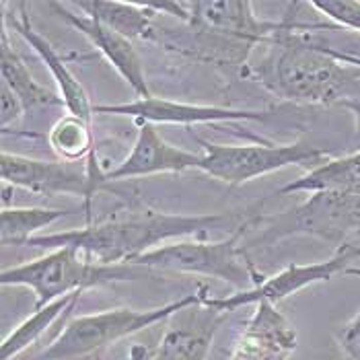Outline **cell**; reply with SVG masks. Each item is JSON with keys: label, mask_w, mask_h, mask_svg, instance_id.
<instances>
[{"label": "cell", "mask_w": 360, "mask_h": 360, "mask_svg": "<svg viewBox=\"0 0 360 360\" xmlns=\"http://www.w3.org/2000/svg\"><path fill=\"white\" fill-rule=\"evenodd\" d=\"M248 217L251 214H239V212L169 214V212L144 210L139 214H130L126 219L93 222L86 224L84 229L37 235L25 243V248L50 251L58 248H72L99 264L113 266V264H128L142 253L161 248V243L171 239H184V237L202 239L212 231L222 229L224 224L226 226L233 224L239 229L245 222L239 224L237 221Z\"/></svg>", "instance_id": "cell-1"}, {"label": "cell", "mask_w": 360, "mask_h": 360, "mask_svg": "<svg viewBox=\"0 0 360 360\" xmlns=\"http://www.w3.org/2000/svg\"><path fill=\"white\" fill-rule=\"evenodd\" d=\"M307 27L292 23L272 37L268 54L255 64L253 75L257 83L284 101L340 105L360 81V58L338 54L295 33Z\"/></svg>", "instance_id": "cell-2"}, {"label": "cell", "mask_w": 360, "mask_h": 360, "mask_svg": "<svg viewBox=\"0 0 360 360\" xmlns=\"http://www.w3.org/2000/svg\"><path fill=\"white\" fill-rule=\"evenodd\" d=\"M153 274L155 272L146 268H136L130 264L105 266L72 248H58L31 262L4 268L0 274V284L25 286L33 290L39 309L72 292H84L86 288L139 280Z\"/></svg>", "instance_id": "cell-3"}, {"label": "cell", "mask_w": 360, "mask_h": 360, "mask_svg": "<svg viewBox=\"0 0 360 360\" xmlns=\"http://www.w3.org/2000/svg\"><path fill=\"white\" fill-rule=\"evenodd\" d=\"M206 288L186 295L173 303L153 309L120 307L91 315H79L64 326L37 360H91L108 346L144 332L157 323H165L175 313L200 305Z\"/></svg>", "instance_id": "cell-4"}, {"label": "cell", "mask_w": 360, "mask_h": 360, "mask_svg": "<svg viewBox=\"0 0 360 360\" xmlns=\"http://www.w3.org/2000/svg\"><path fill=\"white\" fill-rule=\"evenodd\" d=\"M255 219L245 222L241 229L233 231L226 239L221 241L181 239L175 243L161 245L148 253H142L128 264L136 268H146L150 272L210 276L222 280L239 290H250L264 280V274L257 272L248 253V248L241 241L243 231Z\"/></svg>", "instance_id": "cell-5"}, {"label": "cell", "mask_w": 360, "mask_h": 360, "mask_svg": "<svg viewBox=\"0 0 360 360\" xmlns=\"http://www.w3.org/2000/svg\"><path fill=\"white\" fill-rule=\"evenodd\" d=\"M262 233L245 243L272 245L288 237H315L335 245L346 243V237L360 233V195L344 192H315L305 202L274 217H257Z\"/></svg>", "instance_id": "cell-6"}, {"label": "cell", "mask_w": 360, "mask_h": 360, "mask_svg": "<svg viewBox=\"0 0 360 360\" xmlns=\"http://www.w3.org/2000/svg\"><path fill=\"white\" fill-rule=\"evenodd\" d=\"M198 142L204 148L200 171L226 186H243L290 165L317 167L330 159L326 148L303 140L288 144H214L202 139Z\"/></svg>", "instance_id": "cell-7"}, {"label": "cell", "mask_w": 360, "mask_h": 360, "mask_svg": "<svg viewBox=\"0 0 360 360\" xmlns=\"http://www.w3.org/2000/svg\"><path fill=\"white\" fill-rule=\"evenodd\" d=\"M105 171L99 167L97 150L86 163L44 161L17 153L0 155V177L4 186L21 188L37 195H79L83 200L86 224H93V200L105 186Z\"/></svg>", "instance_id": "cell-8"}, {"label": "cell", "mask_w": 360, "mask_h": 360, "mask_svg": "<svg viewBox=\"0 0 360 360\" xmlns=\"http://www.w3.org/2000/svg\"><path fill=\"white\" fill-rule=\"evenodd\" d=\"M359 255V248L344 243L335 250L330 259L317 262V264H307V266L290 264L284 270H280L278 274L264 276V280L250 290H239L229 297H208L204 292V305L224 311V313H233L241 307L257 305L259 301H268V303L276 305L280 301L288 299L290 295H297L303 288H309L319 282H328L335 274H344L350 268V262Z\"/></svg>", "instance_id": "cell-9"}, {"label": "cell", "mask_w": 360, "mask_h": 360, "mask_svg": "<svg viewBox=\"0 0 360 360\" xmlns=\"http://www.w3.org/2000/svg\"><path fill=\"white\" fill-rule=\"evenodd\" d=\"M190 11L188 27L200 33L226 39L251 52L257 44H268L280 31L288 29L295 21H264L253 13L248 0H194L186 2Z\"/></svg>", "instance_id": "cell-10"}, {"label": "cell", "mask_w": 360, "mask_h": 360, "mask_svg": "<svg viewBox=\"0 0 360 360\" xmlns=\"http://www.w3.org/2000/svg\"><path fill=\"white\" fill-rule=\"evenodd\" d=\"M95 113L103 115H124L132 117L139 124H217V122H237V120H266L270 111L266 110H233L221 105H198L184 103L163 97L136 99L130 103H113V105H95Z\"/></svg>", "instance_id": "cell-11"}, {"label": "cell", "mask_w": 360, "mask_h": 360, "mask_svg": "<svg viewBox=\"0 0 360 360\" xmlns=\"http://www.w3.org/2000/svg\"><path fill=\"white\" fill-rule=\"evenodd\" d=\"M202 153L184 150L171 142H167L155 124H140L139 136L130 150V155L115 165L111 171H105V184L148 177L157 173H184V171H200Z\"/></svg>", "instance_id": "cell-12"}, {"label": "cell", "mask_w": 360, "mask_h": 360, "mask_svg": "<svg viewBox=\"0 0 360 360\" xmlns=\"http://www.w3.org/2000/svg\"><path fill=\"white\" fill-rule=\"evenodd\" d=\"M226 317L229 313L204 305V299L175 313L150 360H206Z\"/></svg>", "instance_id": "cell-13"}, {"label": "cell", "mask_w": 360, "mask_h": 360, "mask_svg": "<svg viewBox=\"0 0 360 360\" xmlns=\"http://www.w3.org/2000/svg\"><path fill=\"white\" fill-rule=\"evenodd\" d=\"M60 19H64L68 25L77 29L83 37L89 39V44L101 52L103 58L110 62L111 66L115 68V72L130 84V89L136 93L139 99H148L153 97L150 95V89L146 83V75H144V66H142V60H140L136 48L132 46V41L124 35H120L117 31H113L108 25L86 17V15H79L75 11H70L66 4H60V2H50L48 4Z\"/></svg>", "instance_id": "cell-14"}, {"label": "cell", "mask_w": 360, "mask_h": 360, "mask_svg": "<svg viewBox=\"0 0 360 360\" xmlns=\"http://www.w3.org/2000/svg\"><path fill=\"white\" fill-rule=\"evenodd\" d=\"M17 8H19V13L6 11V4H2V23L6 25V29L17 31L27 41L29 48L46 64V68L50 70L52 79L58 84V95L62 97L66 111L84 120L86 124H91V120L95 115V105L91 103L89 93H86L83 83L70 72V68L64 64V60L56 52L54 46L33 29L27 11H25V4L19 2Z\"/></svg>", "instance_id": "cell-15"}, {"label": "cell", "mask_w": 360, "mask_h": 360, "mask_svg": "<svg viewBox=\"0 0 360 360\" xmlns=\"http://www.w3.org/2000/svg\"><path fill=\"white\" fill-rule=\"evenodd\" d=\"M295 350V326L276 305L259 301L226 360H288Z\"/></svg>", "instance_id": "cell-16"}, {"label": "cell", "mask_w": 360, "mask_h": 360, "mask_svg": "<svg viewBox=\"0 0 360 360\" xmlns=\"http://www.w3.org/2000/svg\"><path fill=\"white\" fill-rule=\"evenodd\" d=\"M315 194V192H344L360 195V150L328 159L326 163L313 167L299 179L286 184L278 190V194Z\"/></svg>", "instance_id": "cell-17"}, {"label": "cell", "mask_w": 360, "mask_h": 360, "mask_svg": "<svg viewBox=\"0 0 360 360\" xmlns=\"http://www.w3.org/2000/svg\"><path fill=\"white\" fill-rule=\"evenodd\" d=\"M83 15L108 25L120 35L132 39H155L153 37V19L159 15L148 2H115V0H91L75 2Z\"/></svg>", "instance_id": "cell-18"}, {"label": "cell", "mask_w": 360, "mask_h": 360, "mask_svg": "<svg viewBox=\"0 0 360 360\" xmlns=\"http://www.w3.org/2000/svg\"><path fill=\"white\" fill-rule=\"evenodd\" d=\"M0 72H2V83L8 84V89L23 101L25 110L33 108H44V105H62L64 101L58 93H52L44 84H39L23 58L17 54L8 41V29L2 23L0 25Z\"/></svg>", "instance_id": "cell-19"}, {"label": "cell", "mask_w": 360, "mask_h": 360, "mask_svg": "<svg viewBox=\"0 0 360 360\" xmlns=\"http://www.w3.org/2000/svg\"><path fill=\"white\" fill-rule=\"evenodd\" d=\"M83 208H27V206H2L0 210V241L4 248L17 245L25 248V243L37 237L39 231L52 226L56 221L66 219Z\"/></svg>", "instance_id": "cell-20"}, {"label": "cell", "mask_w": 360, "mask_h": 360, "mask_svg": "<svg viewBox=\"0 0 360 360\" xmlns=\"http://www.w3.org/2000/svg\"><path fill=\"white\" fill-rule=\"evenodd\" d=\"M83 292H72L62 299H56L50 305L35 309L33 315H29L25 321H21L13 332L8 333L0 344V360H13L23 350H27L33 342H37L44 333L50 330V326L64 313H70L79 303Z\"/></svg>", "instance_id": "cell-21"}, {"label": "cell", "mask_w": 360, "mask_h": 360, "mask_svg": "<svg viewBox=\"0 0 360 360\" xmlns=\"http://www.w3.org/2000/svg\"><path fill=\"white\" fill-rule=\"evenodd\" d=\"M48 142L56 155L68 163H86V159L95 153V136L91 124L72 113H64L50 128Z\"/></svg>", "instance_id": "cell-22"}, {"label": "cell", "mask_w": 360, "mask_h": 360, "mask_svg": "<svg viewBox=\"0 0 360 360\" xmlns=\"http://www.w3.org/2000/svg\"><path fill=\"white\" fill-rule=\"evenodd\" d=\"M309 6L328 17L338 27L360 33V2L356 0H311Z\"/></svg>", "instance_id": "cell-23"}, {"label": "cell", "mask_w": 360, "mask_h": 360, "mask_svg": "<svg viewBox=\"0 0 360 360\" xmlns=\"http://www.w3.org/2000/svg\"><path fill=\"white\" fill-rule=\"evenodd\" d=\"M27 113L23 101L8 89V84L0 83V126L6 130V126L17 124Z\"/></svg>", "instance_id": "cell-24"}, {"label": "cell", "mask_w": 360, "mask_h": 360, "mask_svg": "<svg viewBox=\"0 0 360 360\" xmlns=\"http://www.w3.org/2000/svg\"><path fill=\"white\" fill-rule=\"evenodd\" d=\"M340 346L350 360H360V311L350 319V323L344 328Z\"/></svg>", "instance_id": "cell-25"}, {"label": "cell", "mask_w": 360, "mask_h": 360, "mask_svg": "<svg viewBox=\"0 0 360 360\" xmlns=\"http://www.w3.org/2000/svg\"><path fill=\"white\" fill-rule=\"evenodd\" d=\"M340 105L354 113V117H356V134H359L360 139V99L359 97H354V99H344Z\"/></svg>", "instance_id": "cell-26"}, {"label": "cell", "mask_w": 360, "mask_h": 360, "mask_svg": "<svg viewBox=\"0 0 360 360\" xmlns=\"http://www.w3.org/2000/svg\"><path fill=\"white\" fill-rule=\"evenodd\" d=\"M146 359V350H142V348H134V352L128 356V359L124 360H144Z\"/></svg>", "instance_id": "cell-27"}, {"label": "cell", "mask_w": 360, "mask_h": 360, "mask_svg": "<svg viewBox=\"0 0 360 360\" xmlns=\"http://www.w3.org/2000/svg\"><path fill=\"white\" fill-rule=\"evenodd\" d=\"M344 274H350V276H360V268H348Z\"/></svg>", "instance_id": "cell-28"}]
</instances>
